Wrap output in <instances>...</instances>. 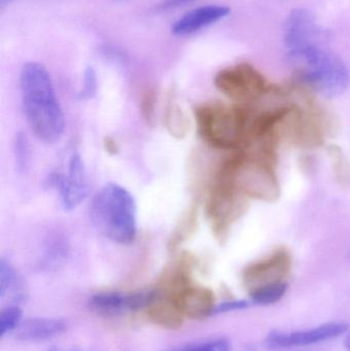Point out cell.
Wrapping results in <instances>:
<instances>
[{
  "mask_svg": "<svg viewBox=\"0 0 350 351\" xmlns=\"http://www.w3.org/2000/svg\"><path fill=\"white\" fill-rule=\"evenodd\" d=\"M295 82L325 98L340 96L349 88L350 76L345 62L323 43L288 51Z\"/></svg>",
  "mask_w": 350,
  "mask_h": 351,
  "instance_id": "cell-2",
  "label": "cell"
},
{
  "mask_svg": "<svg viewBox=\"0 0 350 351\" xmlns=\"http://www.w3.org/2000/svg\"><path fill=\"white\" fill-rule=\"evenodd\" d=\"M14 160L18 171L24 172L28 167L29 144L26 136L23 133H18L14 140Z\"/></svg>",
  "mask_w": 350,
  "mask_h": 351,
  "instance_id": "cell-24",
  "label": "cell"
},
{
  "mask_svg": "<svg viewBox=\"0 0 350 351\" xmlns=\"http://www.w3.org/2000/svg\"><path fill=\"white\" fill-rule=\"evenodd\" d=\"M349 325L345 323H328L312 329L301 331L282 332L273 331L265 340L267 348L273 350H286V348H301L322 343L329 340L338 338L347 333Z\"/></svg>",
  "mask_w": 350,
  "mask_h": 351,
  "instance_id": "cell-11",
  "label": "cell"
},
{
  "mask_svg": "<svg viewBox=\"0 0 350 351\" xmlns=\"http://www.w3.org/2000/svg\"><path fill=\"white\" fill-rule=\"evenodd\" d=\"M23 313L18 304H10L0 313V337L14 333L22 323Z\"/></svg>",
  "mask_w": 350,
  "mask_h": 351,
  "instance_id": "cell-23",
  "label": "cell"
},
{
  "mask_svg": "<svg viewBox=\"0 0 350 351\" xmlns=\"http://www.w3.org/2000/svg\"><path fill=\"white\" fill-rule=\"evenodd\" d=\"M95 228L109 241L131 245L138 232L137 204L129 190L117 183L103 186L90 204Z\"/></svg>",
  "mask_w": 350,
  "mask_h": 351,
  "instance_id": "cell-3",
  "label": "cell"
},
{
  "mask_svg": "<svg viewBox=\"0 0 350 351\" xmlns=\"http://www.w3.org/2000/svg\"><path fill=\"white\" fill-rule=\"evenodd\" d=\"M103 145H104L107 154H111V156H115L119 152L118 143L112 137L105 138Z\"/></svg>",
  "mask_w": 350,
  "mask_h": 351,
  "instance_id": "cell-30",
  "label": "cell"
},
{
  "mask_svg": "<svg viewBox=\"0 0 350 351\" xmlns=\"http://www.w3.org/2000/svg\"><path fill=\"white\" fill-rule=\"evenodd\" d=\"M156 97L155 92L148 90L142 100L141 109L142 114L148 123H151L153 121L154 112H155Z\"/></svg>",
  "mask_w": 350,
  "mask_h": 351,
  "instance_id": "cell-27",
  "label": "cell"
},
{
  "mask_svg": "<svg viewBox=\"0 0 350 351\" xmlns=\"http://www.w3.org/2000/svg\"><path fill=\"white\" fill-rule=\"evenodd\" d=\"M195 1H197V0H162L155 6L154 10L158 12H171V10H178V8Z\"/></svg>",
  "mask_w": 350,
  "mask_h": 351,
  "instance_id": "cell-28",
  "label": "cell"
},
{
  "mask_svg": "<svg viewBox=\"0 0 350 351\" xmlns=\"http://www.w3.org/2000/svg\"><path fill=\"white\" fill-rule=\"evenodd\" d=\"M249 198L232 186L214 182L205 202V212L212 232L219 243H225L232 226L246 214Z\"/></svg>",
  "mask_w": 350,
  "mask_h": 351,
  "instance_id": "cell-7",
  "label": "cell"
},
{
  "mask_svg": "<svg viewBox=\"0 0 350 351\" xmlns=\"http://www.w3.org/2000/svg\"><path fill=\"white\" fill-rule=\"evenodd\" d=\"M49 351H88L86 350H82V348H53Z\"/></svg>",
  "mask_w": 350,
  "mask_h": 351,
  "instance_id": "cell-31",
  "label": "cell"
},
{
  "mask_svg": "<svg viewBox=\"0 0 350 351\" xmlns=\"http://www.w3.org/2000/svg\"><path fill=\"white\" fill-rule=\"evenodd\" d=\"M156 296V291L141 292H102L90 299V308L103 317H118L147 309Z\"/></svg>",
  "mask_w": 350,
  "mask_h": 351,
  "instance_id": "cell-10",
  "label": "cell"
},
{
  "mask_svg": "<svg viewBox=\"0 0 350 351\" xmlns=\"http://www.w3.org/2000/svg\"><path fill=\"white\" fill-rule=\"evenodd\" d=\"M45 184L47 187L57 191L64 210H71L77 208L88 195V177L80 154L72 152L68 160L67 171L51 173Z\"/></svg>",
  "mask_w": 350,
  "mask_h": 351,
  "instance_id": "cell-8",
  "label": "cell"
},
{
  "mask_svg": "<svg viewBox=\"0 0 350 351\" xmlns=\"http://www.w3.org/2000/svg\"><path fill=\"white\" fill-rule=\"evenodd\" d=\"M97 88H98V80H97L96 71L94 68L88 67L84 72V82H82V88L78 97L82 100H90L96 95Z\"/></svg>",
  "mask_w": 350,
  "mask_h": 351,
  "instance_id": "cell-26",
  "label": "cell"
},
{
  "mask_svg": "<svg viewBox=\"0 0 350 351\" xmlns=\"http://www.w3.org/2000/svg\"><path fill=\"white\" fill-rule=\"evenodd\" d=\"M287 291L288 282H286L256 289V290L249 292V295H250L251 302L266 306V305L279 302L285 296Z\"/></svg>",
  "mask_w": 350,
  "mask_h": 351,
  "instance_id": "cell-20",
  "label": "cell"
},
{
  "mask_svg": "<svg viewBox=\"0 0 350 351\" xmlns=\"http://www.w3.org/2000/svg\"><path fill=\"white\" fill-rule=\"evenodd\" d=\"M164 123L171 136L177 139H183L190 131V119L188 115L175 102H171L166 106Z\"/></svg>",
  "mask_w": 350,
  "mask_h": 351,
  "instance_id": "cell-19",
  "label": "cell"
},
{
  "mask_svg": "<svg viewBox=\"0 0 350 351\" xmlns=\"http://www.w3.org/2000/svg\"><path fill=\"white\" fill-rule=\"evenodd\" d=\"M177 308L185 317L191 319H205L214 315L215 295L205 287L185 285L175 291L168 292Z\"/></svg>",
  "mask_w": 350,
  "mask_h": 351,
  "instance_id": "cell-12",
  "label": "cell"
},
{
  "mask_svg": "<svg viewBox=\"0 0 350 351\" xmlns=\"http://www.w3.org/2000/svg\"><path fill=\"white\" fill-rule=\"evenodd\" d=\"M27 287L23 276L10 263V260H0V299H10L12 304L26 300Z\"/></svg>",
  "mask_w": 350,
  "mask_h": 351,
  "instance_id": "cell-17",
  "label": "cell"
},
{
  "mask_svg": "<svg viewBox=\"0 0 350 351\" xmlns=\"http://www.w3.org/2000/svg\"><path fill=\"white\" fill-rule=\"evenodd\" d=\"M275 167L259 156L238 150L220 165L215 182L232 186L249 199L275 202L282 192Z\"/></svg>",
  "mask_w": 350,
  "mask_h": 351,
  "instance_id": "cell-4",
  "label": "cell"
},
{
  "mask_svg": "<svg viewBox=\"0 0 350 351\" xmlns=\"http://www.w3.org/2000/svg\"><path fill=\"white\" fill-rule=\"evenodd\" d=\"M345 346H347V350H350V336L347 337V341H345Z\"/></svg>",
  "mask_w": 350,
  "mask_h": 351,
  "instance_id": "cell-33",
  "label": "cell"
},
{
  "mask_svg": "<svg viewBox=\"0 0 350 351\" xmlns=\"http://www.w3.org/2000/svg\"><path fill=\"white\" fill-rule=\"evenodd\" d=\"M292 266L291 252L286 247H279L265 257L249 264L242 271V282L249 292L262 287L286 282L291 274Z\"/></svg>",
  "mask_w": 350,
  "mask_h": 351,
  "instance_id": "cell-9",
  "label": "cell"
},
{
  "mask_svg": "<svg viewBox=\"0 0 350 351\" xmlns=\"http://www.w3.org/2000/svg\"><path fill=\"white\" fill-rule=\"evenodd\" d=\"M68 323L63 319L33 317L23 319L16 331V339L23 342H43L65 333Z\"/></svg>",
  "mask_w": 350,
  "mask_h": 351,
  "instance_id": "cell-15",
  "label": "cell"
},
{
  "mask_svg": "<svg viewBox=\"0 0 350 351\" xmlns=\"http://www.w3.org/2000/svg\"><path fill=\"white\" fill-rule=\"evenodd\" d=\"M173 351H232L230 344L225 339H213L199 343L187 344Z\"/></svg>",
  "mask_w": 350,
  "mask_h": 351,
  "instance_id": "cell-25",
  "label": "cell"
},
{
  "mask_svg": "<svg viewBox=\"0 0 350 351\" xmlns=\"http://www.w3.org/2000/svg\"><path fill=\"white\" fill-rule=\"evenodd\" d=\"M250 115V106L218 102L199 105L193 111L201 139L215 149L232 152L246 144Z\"/></svg>",
  "mask_w": 350,
  "mask_h": 351,
  "instance_id": "cell-5",
  "label": "cell"
},
{
  "mask_svg": "<svg viewBox=\"0 0 350 351\" xmlns=\"http://www.w3.org/2000/svg\"><path fill=\"white\" fill-rule=\"evenodd\" d=\"M20 90L25 117L35 137L47 144L59 141L65 132V115L49 71L35 62L25 64Z\"/></svg>",
  "mask_w": 350,
  "mask_h": 351,
  "instance_id": "cell-1",
  "label": "cell"
},
{
  "mask_svg": "<svg viewBox=\"0 0 350 351\" xmlns=\"http://www.w3.org/2000/svg\"><path fill=\"white\" fill-rule=\"evenodd\" d=\"M249 303L247 301H228V302L221 303L217 305L214 311V315L216 313H229V311H242V309L247 308Z\"/></svg>",
  "mask_w": 350,
  "mask_h": 351,
  "instance_id": "cell-29",
  "label": "cell"
},
{
  "mask_svg": "<svg viewBox=\"0 0 350 351\" xmlns=\"http://www.w3.org/2000/svg\"><path fill=\"white\" fill-rule=\"evenodd\" d=\"M197 225H199V208L195 204H191L180 219V222L173 231L171 239H168V245L170 251H176L180 245L190 239L197 230Z\"/></svg>",
  "mask_w": 350,
  "mask_h": 351,
  "instance_id": "cell-18",
  "label": "cell"
},
{
  "mask_svg": "<svg viewBox=\"0 0 350 351\" xmlns=\"http://www.w3.org/2000/svg\"><path fill=\"white\" fill-rule=\"evenodd\" d=\"M284 40L288 51H291L304 45L322 43L325 40V33L316 24L312 12L303 8H296L286 20Z\"/></svg>",
  "mask_w": 350,
  "mask_h": 351,
  "instance_id": "cell-13",
  "label": "cell"
},
{
  "mask_svg": "<svg viewBox=\"0 0 350 351\" xmlns=\"http://www.w3.org/2000/svg\"><path fill=\"white\" fill-rule=\"evenodd\" d=\"M12 1H14V0H0V6H1V8H4L6 4L10 3Z\"/></svg>",
  "mask_w": 350,
  "mask_h": 351,
  "instance_id": "cell-32",
  "label": "cell"
},
{
  "mask_svg": "<svg viewBox=\"0 0 350 351\" xmlns=\"http://www.w3.org/2000/svg\"><path fill=\"white\" fill-rule=\"evenodd\" d=\"M230 12L228 6L218 4L195 8L175 21L171 27V32L175 36H189L226 18Z\"/></svg>",
  "mask_w": 350,
  "mask_h": 351,
  "instance_id": "cell-14",
  "label": "cell"
},
{
  "mask_svg": "<svg viewBox=\"0 0 350 351\" xmlns=\"http://www.w3.org/2000/svg\"><path fill=\"white\" fill-rule=\"evenodd\" d=\"M329 156L332 160L335 178L340 185L349 186L350 184V165L347 156L340 147L330 145L327 148Z\"/></svg>",
  "mask_w": 350,
  "mask_h": 351,
  "instance_id": "cell-21",
  "label": "cell"
},
{
  "mask_svg": "<svg viewBox=\"0 0 350 351\" xmlns=\"http://www.w3.org/2000/svg\"><path fill=\"white\" fill-rule=\"evenodd\" d=\"M147 315L152 323L171 330L182 327L185 319L172 299L168 295L160 294L158 291L155 298L148 306Z\"/></svg>",
  "mask_w": 350,
  "mask_h": 351,
  "instance_id": "cell-16",
  "label": "cell"
},
{
  "mask_svg": "<svg viewBox=\"0 0 350 351\" xmlns=\"http://www.w3.org/2000/svg\"><path fill=\"white\" fill-rule=\"evenodd\" d=\"M214 84L232 102L245 106H252L263 97L271 96L275 88L249 63L236 64L220 70L214 78Z\"/></svg>",
  "mask_w": 350,
  "mask_h": 351,
  "instance_id": "cell-6",
  "label": "cell"
},
{
  "mask_svg": "<svg viewBox=\"0 0 350 351\" xmlns=\"http://www.w3.org/2000/svg\"><path fill=\"white\" fill-rule=\"evenodd\" d=\"M67 243L62 239H55L53 243L47 245L45 249V255L41 259L40 267L47 270L59 267L67 257Z\"/></svg>",
  "mask_w": 350,
  "mask_h": 351,
  "instance_id": "cell-22",
  "label": "cell"
}]
</instances>
